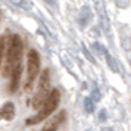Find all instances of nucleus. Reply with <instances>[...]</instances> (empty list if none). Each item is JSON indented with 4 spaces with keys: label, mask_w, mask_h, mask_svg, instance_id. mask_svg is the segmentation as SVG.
I'll list each match as a JSON object with an SVG mask.
<instances>
[{
    "label": "nucleus",
    "mask_w": 131,
    "mask_h": 131,
    "mask_svg": "<svg viewBox=\"0 0 131 131\" xmlns=\"http://www.w3.org/2000/svg\"><path fill=\"white\" fill-rule=\"evenodd\" d=\"M46 3H49V5H53V6H56V2L54 0H44Z\"/></svg>",
    "instance_id": "f8f14e48"
},
{
    "label": "nucleus",
    "mask_w": 131,
    "mask_h": 131,
    "mask_svg": "<svg viewBox=\"0 0 131 131\" xmlns=\"http://www.w3.org/2000/svg\"><path fill=\"white\" fill-rule=\"evenodd\" d=\"M13 116H15V106H13L12 102H7V103H5L0 107V119L12 121Z\"/></svg>",
    "instance_id": "6e6552de"
},
{
    "label": "nucleus",
    "mask_w": 131,
    "mask_h": 131,
    "mask_svg": "<svg viewBox=\"0 0 131 131\" xmlns=\"http://www.w3.org/2000/svg\"><path fill=\"white\" fill-rule=\"evenodd\" d=\"M96 10H97V15H99V22H100L102 28L106 32H109V18H107L106 9L103 6L102 0H96Z\"/></svg>",
    "instance_id": "39448f33"
},
{
    "label": "nucleus",
    "mask_w": 131,
    "mask_h": 131,
    "mask_svg": "<svg viewBox=\"0 0 131 131\" xmlns=\"http://www.w3.org/2000/svg\"><path fill=\"white\" fill-rule=\"evenodd\" d=\"M66 116V112L65 111H62V112H59L54 118H52L50 121H47V124L43 127L41 131H58V128H59V125L62 124V121L65 119Z\"/></svg>",
    "instance_id": "0eeeda50"
},
{
    "label": "nucleus",
    "mask_w": 131,
    "mask_h": 131,
    "mask_svg": "<svg viewBox=\"0 0 131 131\" xmlns=\"http://www.w3.org/2000/svg\"><path fill=\"white\" fill-rule=\"evenodd\" d=\"M38 84H37V90L34 96H32V100H31V106L32 109L38 111L40 106L43 105V102L46 100V97L50 93V71L44 69L41 74H38Z\"/></svg>",
    "instance_id": "20e7f679"
},
{
    "label": "nucleus",
    "mask_w": 131,
    "mask_h": 131,
    "mask_svg": "<svg viewBox=\"0 0 131 131\" xmlns=\"http://www.w3.org/2000/svg\"><path fill=\"white\" fill-rule=\"evenodd\" d=\"M21 75H22V65L16 66L10 75H9V91L10 93H15L19 87V83H21Z\"/></svg>",
    "instance_id": "423d86ee"
},
{
    "label": "nucleus",
    "mask_w": 131,
    "mask_h": 131,
    "mask_svg": "<svg viewBox=\"0 0 131 131\" xmlns=\"http://www.w3.org/2000/svg\"><path fill=\"white\" fill-rule=\"evenodd\" d=\"M59 103H60V91L58 89L50 90V93L46 97V100L43 102V105L38 109V112L34 116H31V118L27 119V125H36V124L43 122V121H46L58 109Z\"/></svg>",
    "instance_id": "f03ea898"
},
{
    "label": "nucleus",
    "mask_w": 131,
    "mask_h": 131,
    "mask_svg": "<svg viewBox=\"0 0 131 131\" xmlns=\"http://www.w3.org/2000/svg\"><path fill=\"white\" fill-rule=\"evenodd\" d=\"M6 44H7V36L3 34V36H0V69H2V65H3V59H5Z\"/></svg>",
    "instance_id": "9d476101"
},
{
    "label": "nucleus",
    "mask_w": 131,
    "mask_h": 131,
    "mask_svg": "<svg viewBox=\"0 0 131 131\" xmlns=\"http://www.w3.org/2000/svg\"><path fill=\"white\" fill-rule=\"evenodd\" d=\"M22 53H24V44L18 34H12L7 38L6 52H5V63L2 65V75L3 78H9L10 72L16 66L22 65Z\"/></svg>",
    "instance_id": "f257e3e1"
},
{
    "label": "nucleus",
    "mask_w": 131,
    "mask_h": 131,
    "mask_svg": "<svg viewBox=\"0 0 131 131\" xmlns=\"http://www.w3.org/2000/svg\"><path fill=\"white\" fill-rule=\"evenodd\" d=\"M15 5H18L19 7H22V9H31L32 7V3H31L30 0H12Z\"/></svg>",
    "instance_id": "9b49d317"
},
{
    "label": "nucleus",
    "mask_w": 131,
    "mask_h": 131,
    "mask_svg": "<svg viewBox=\"0 0 131 131\" xmlns=\"http://www.w3.org/2000/svg\"><path fill=\"white\" fill-rule=\"evenodd\" d=\"M90 18H91V10H90L89 6H84L80 13H78V24L81 25V27H85V25L89 24Z\"/></svg>",
    "instance_id": "1a4fd4ad"
},
{
    "label": "nucleus",
    "mask_w": 131,
    "mask_h": 131,
    "mask_svg": "<svg viewBox=\"0 0 131 131\" xmlns=\"http://www.w3.org/2000/svg\"><path fill=\"white\" fill-rule=\"evenodd\" d=\"M40 66H41V60H40V54L37 50L31 49L27 56V77H25V85L24 91L30 93L34 84H36L38 74H40Z\"/></svg>",
    "instance_id": "7ed1b4c3"
}]
</instances>
